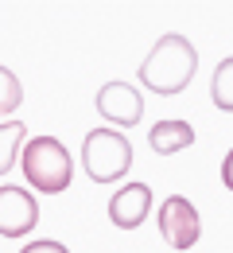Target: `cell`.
<instances>
[{
    "mask_svg": "<svg viewBox=\"0 0 233 253\" xmlns=\"http://www.w3.org/2000/svg\"><path fill=\"white\" fill-rule=\"evenodd\" d=\"M160 234H164L167 246H175V250H191V246H199L202 218H199V211H195V203L183 199V195L164 199V207H160Z\"/></svg>",
    "mask_w": 233,
    "mask_h": 253,
    "instance_id": "cell-4",
    "label": "cell"
},
{
    "mask_svg": "<svg viewBox=\"0 0 233 253\" xmlns=\"http://www.w3.org/2000/svg\"><path fill=\"white\" fill-rule=\"evenodd\" d=\"M35 222H39L35 195L16 187V183H4L0 187V234L4 238H24V234L35 230Z\"/></svg>",
    "mask_w": 233,
    "mask_h": 253,
    "instance_id": "cell-5",
    "label": "cell"
},
{
    "mask_svg": "<svg viewBox=\"0 0 233 253\" xmlns=\"http://www.w3.org/2000/svg\"><path fill=\"white\" fill-rule=\"evenodd\" d=\"M152 211V187L148 183H125L109 199V222L121 230H136Z\"/></svg>",
    "mask_w": 233,
    "mask_h": 253,
    "instance_id": "cell-7",
    "label": "cell"
},
{
    "mask_svg": "<svg viewBox=\"0 0 233 253\" xmlns=\"http://www.w3.org/2000/svg\"><path fill=\"white\" fill-rule=\"evenodd\" d=\"M20 101H24V86H20V78H16L8 66H0V117L12 113Z\"/></svg>",
    "mask_w": 233,
    "mask_h": 253,
    "instance_id": "cell-11",
    "label": "cell"
},
{
    "mask_svg": "<svg viewBox=\"0 0 233 253\" xmlns=\"http://www.w3.org/2000/svg\"><path fill=\"white\" fill-rule=\"evenodd\" d=\"M210 97L222 113H233V55L214 66V82H210Z\"/></svg>",
    "mask_w": 233,
    "mask_h": 253,
    "instance_id": "cell-10",
    "label": "cell"
},
{
    "mask_svg": "<svg viewBox=\"0 0 233 253\" xmlns=\"http://www.w3.org/2000/svg\"><path fill=\"white\" fill-rule=\"evenodd\" d=\"M20 164H24V175L35 191L43 195H59V191L70 187V175H74V164H70V152L63 140L55 136H35L24 144L20 152Z\"/></svg>",
    "mask_w": 233,
    "mask_h": 253,
    "instance_id": "cell-2",
    "label": "cell"
},
{
    "mask_svg": "<svg viewBox=\"0 0 233 253\" xmlns=\"http://www.w3.org/2000/svg\"><path fill=\"white\" fill-rule=\"evenodd\" d=\"M20 253H70L63 242H32V246H24Z\"/></svg>",
    "mask_w": 233,
    "mask_h": 253,
    "instance_id": "cell-12",
    "label": "cell"
},
{
    "mask_svg": "<svg viewBox=\"0 0 233 253\" xmlns=\"http://www.w3.org/2000/svg\"><path fill=\"white\" fill-rule=\"evenodd\" d=\"M195 66H199V51L187 35L179 32H167L156 39V47L148 51V59L140 66V86L152 90V94H164L175 97L183 94L195 78Z\"/></svg>",
    "mask_w": 233,
    "mask_h": 253,
    "instance_id": "cell-1",
    "label": "cell"
},
{
    "mask_svg": "<svg viewBox=\"0 0 233 253\" xmlns=\"http://www.w3.org/2000/svg\"><path fill=\"white\" fill-rule=\"evenodd\" d=\"M98 113L105 121H113V125L129 128L144 117V97L129 82H105L98 90Z\"/></svg>",
    "mask_w": 233,
    "mask_h": 253,
    "instance_id": "cell-6",
    "label": "cell"
},
{
    "mask_svg": "<svg viewBox=\"0 0 233 253\" xmlns=\"http://www.w3.org/2000/svg\"><path fill=\"white\" fill-rule=\"evenodd\" d=\"M24 136H28V125H24V121H0V175H8L12 164L20 160Z\"/></svg>",
    "mask_w": 233,
    "mask_h": 253,
    "instance_id": "cell-9",
    "label": "cell"
},
{
    "mask_svg": "<svg viewBox=\"0 0 233 253\" xmlns=\"http://www.w3.org/2000/svg\"><path fill=\"white\" fill-rule=\"evenodd\" d=\"M82 164L94 183H117L133 168V144L117 128H94L82 140Z\"/></svg>",
    "mask_w": 233,
    "mask_h": 253,
    "instance_id": "cell-3",
    "label": "cell"
},
{
    "mask_svg": "<svg viewBox=\"0 0 233 253\" xmlns=\"http://www.w3.org/2000/svg\"><path fill=\"white\" fill-rule=\"evenodd\" d=\"M222 183L233 191V148L226 152V160H222Z\"/></svg>",
    "mask_w": 233,
    "mask_h": 253,
    "instance_id": "cell-13",
    "label": "cell"
},
{
    "mask_svg": "<svg viewBox=\"0 0 233 253\" xmlns=\"http://www.w3.org/2000/svg\"><path fill=\"white\" fill-rule=\"evenodd\" d=\"M148 144L156 156H171V152H183L195 144V128L187 121H156V128L148 132Z\"/></svg>",
    "mask_w": 233,
    "mask_h": 253,
    "instance_id": "cell-8",
    "label": "cell"
}]
</instances>
